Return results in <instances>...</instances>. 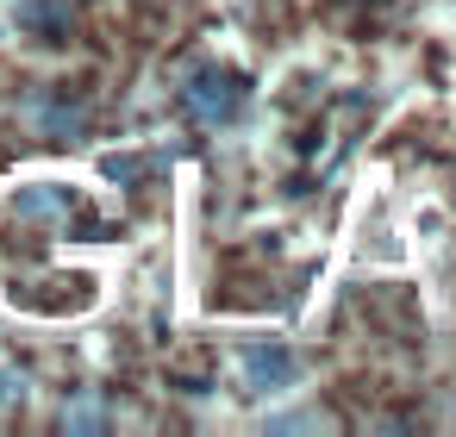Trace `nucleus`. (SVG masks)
Returning <instances> with one entry per match:
<instances>
[{"label":"nucleus","instance_id":"nucleus-5","mask_svg":"<svg viewBox=\"0 0 456 437\" xmlns=\"http://www.w3.org/2000/svg\"><path fill=\"white\" fill-rule=\"evenodd\" d=\"M107 425V406L101 400H76V406H63V431H101Z\"/></svg>","mask_w":456,"mask_h":437},{"label":"nucleus","instance_id":"nucleus-3","mask_svg":"<svg viewBox=\"0 0 456 437\" xmlns=\"http://www.w3.org/2000/svg\"><path fill=\"white\" fill-rule=\"evenodd\" d=\"M13 219H32V225H63L69 213H82V194L63 188V182H26L13 200H7Z\"/></svg>","mask_w":456,"mask_h":437},{"label":"nucleus","instance_id":"nucleus-2","mask_svg":"<svg viewBox=\"0 0 456 437\" xmlns=\"http://www.w3.org/2000/svg\"><path fill=\"white\" fill-rule=\"evenodd\" d=\"M182 101H188V113H194L200 125H225V119H238V107H244V82H238L232 69H200Z\"/></svg>","mask_w":456,"mask_h":437},{"label":"nucleus","instance_id":"nucleus-1","mask_svg":"<svg viewBox=\"0 0 456 437\" xmlns=\"http://www.w3.org/2000/svg\"><path fill=\"white\" fill-rule=\"evenodd\" d=\"M238 381H244L250 393H288V387L300 381V356H294L281 337H256V344L238 350Z\"/></svg>","mask_w":456,"mask_h":437},{"label":"nucleus","instance_id":"nucleus-6","mask_svg":"<svg viewBox=\"0 0 456 437\" xmlns=\"http://www.w3.org/2000/svg\"><path fill=\"white\" fill-rule=\"evenodd\" d=\"M26 400V375L20 368H0V406H20Z\"/></svg>","mask_w":456,"mask_h":437},{"label":"nucleus","instance_id":"nucleus-4","mask_svg":"<svg viewBox=\"0 0 456 437\" xmlns=\"http://www.w3.org/2000/svg\"><path fill=\"white\" fill-rule=\"evenodd\" d=\"M157 163H163V157H107L101 169H107V182H144Z\"/></svg>","mask_w":456,"mask_h":437}]
</instances>
